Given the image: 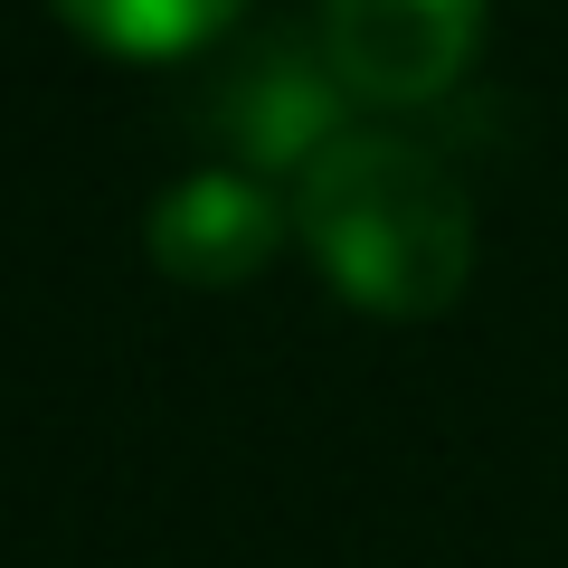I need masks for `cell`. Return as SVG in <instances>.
Wrapping results in <instances>:
<instances>
[{"instance_id":"3957f363","label":"cell","mask_w":568,"mask_h":568,"mask_svg":"<svg viewBox=\"0 0 568 568\" xmlns=\"http://www.w3.org/2000/svg\"><path fill=\"white\" fill-rule=\"evenodd\" d=\"M342 95L351 85L332 77L323 39H265V48H246V58L219 77V104H209V114H219L227 162L265 171V181H304L332 142L351 133Z\"/></svg>"},{"instance_id":"5b68a950","label":"cell","mask_w":568,"mask_h":568,"mask_svg":"<svg viewBox=\"0 0 568 568\" xmlns=\"http://www.w3.org/2000/svg\"><path fill=\"white\" fill-rule=\"evenodd\" d=\"M246 0H58V20L77 29V39H95L104 58H200L209 39H227L237 29Z\"/></svg>"},{"instance_id":"6da1fadb","label":"cell","mask_w":568,"mask_h":568,"mask_svg":"<svg viewBox=\"0 0 568 568\" xmlns=\"http://www.w3.org/2000/svg\"><path fill=\"white\" fill-rule=\"evenodd\" d=\"M294 237L361 313L426 323L474 284V200L417 133H342L294 181Z\"/></svg>"},{"instance_id":"277c9868","label":"cell","mask_w":568,"mask_h":568,"mask_svg":"<svg viewBox=\"0 0 568 568\" xmlns=\"http://www.w3.org/2000/svg\"><path fill=\"white\" fill-rule=\"evenodd\" d=\"M284 237H294V200L246 162H209L152 200V265L171 284H200V294L265 275V256Z\"/></svg>"},{"instance_id":"7a4b0ae2","label":"cell","mask_w":568,"mask_h":568,"mask_svg":"<svg viewBox=\"0 0 568 568\" xmlns=\"http://www.w3.org/2000/svg\"><path fill=\"white\" fill-rule=\"evenodd\" d=\"M313 39L361 104H436L484 48V0H323Z\"/></svg>"}]
</instances>
